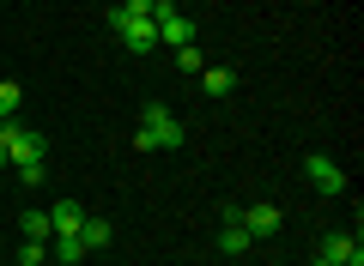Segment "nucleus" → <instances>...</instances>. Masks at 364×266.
I'll list each match as a JSON object with an SVG mask.
<instances>
[{
    "mask_svg": "<svg viewBox=\"0 0 364 266\" xmlns=\"http://www.w3.org/2000/svg\"><path fill=\"white\" fill-rule=\"evenodd\" d=\"M18 103H25V85L0 79V121H6V115H18Z\"/></svg>",
    "mask_w": 364,
    "mask_h": 266,
    "instance_id": "obj_14",
    "label": "nucleus"
},
{
    "mask_svg": "<svg viewBox=\"0 0 364 266\" xmlns=\"http://www.w3.org/2000/svg\"><path fill=\"white\" fill-rule=\"evenodd\" d=\"M122 18H152V0H116Z\"/></svg>",
    "mask_w": 364,
    "mask_h": 266,
    "instance_id": "obj_17",
    "label": "nucleus"
},
{
    "mask_svg": "<svg viewBox=\"0 0 364 266\" xmlns=\"http://www.w3.org/2000/svg\"><path fill=\"white\" fill-rule=\"evenodd\" d=\"M13 176H18V188H43L49 182V157L43 164H13Z\"/></svg>",
    "mask_w": 364,
    "mask_h": 266,
    "instance_id": "obj_12",
    "label": "nucleus"
},
{
    "mask_svg": "<svg viewBox=\"0 0 364 266\" xmlns=\"http://www.w3.org/2000/svg\"><path fill=\"white\" fill-rule=\"evenodd\" d=\"M304 176L316 182V194H346V170H340L328 152H310V157H304Z\"/></svg>",
    "mask_w": 364,
    "mask_h": 266,
    "instance_id": "obj_4",
    "label": "nucleus"
},
{
    "mask_svg": "<svg viewBox=\"0 0 364 266\" xmlns=\"http://www.w3.org/2000/svg\"><path fill=\"white\" fill-rule=\"evenodd\" d=\"M237 224H243L249 236H273V230L286 224V212H279L273 200H255V206H243V212H237Z\"/></svg>",
    "mask_w": 364,
    "mask_h": 266,
    "instance_id": "obj_5",
    "label": "nucleus"
},
{
    "mask_svg": "<svg viewBox=\"0 0 364 266\" xmlns=\"http://www.w3.org/2000/svg\"><path fill=\"white\" fill-rule=\"evenodd\" d=\"M310 266H364V248H358V236H346V230H328Z\"/></svg>",
    "mask_w": 364,
    "mask_h": 266,
    "instance_id": "obj_2",
    "label": "nucleus"
},
{
    "mask_svg": "<svg viewBox=\"0 0 364 266\" xmlns=\"http://www.w3.org/2000/svg\"><path fill=\"white\" fill-rule=\"evenodd\" d=\"M109 31H116L134 55H152V49H158V25H152V18H122L116 6H109Z\"/></svg>",
    "mask_w": 364,
    "mask_h": 266,
    "instance_id": "obj_3",
    "label": "nucleus"
},
{
    "mask_svg": "<svg viewBox=\"0 0 364 266\" xmlns=\"http://www.w3.org/2000/svg\"><path fill=\"white\" fill-rule=\"evenodd\" d=\"M182 140H188V133H182V121L164 109V103H146V109H140V133H134L140 152H176Z\"/></svg>",
    "mask_w": 364,
    "mask_h": 266,
    "instance_id": "obj_1",
    "label": "nucleus"
},
{
    "mask_svg": "<svg viewBox=\"0 0 364 266\" xmlns=\"http://www.w3.org/2000/svg\"><path fill=\"white\" fill-rule=\"evenodd\" d=\"M176 67H182V73H195V79H200V67H207V61H200V49L188 43V49H176Z\"/></svg>",
    "mask_w": 364,
    "mask_h": 266,
    "instance_id": "obj_16",
    "label": "nucleus"
},
{
    "mask_svg": "<svg viewBox=\"0 0 364 266\" xmlns=\"http://www.w3.org/2000/svg\"><path fill=\"white\" fill-rule=\"evenodd\" d=\"M55 260H61V266H73V260H85V242H79V236H55Z\"/></svg>",
    "mask_w": 364,
    "mask_h": 266,
    "instance_id": "obj_13",
    "label": "nucleus"
},
{
    "mask_svg": "<svg viewBox=\"0 0 364 266\" xmlns=\"http://www.w3.org/2000/svg\"><path fill=\"white\" fill-rule=\"evenodd\" d=\"M18 260H25V266H43V260H49V242H25V248H18Z\"/></svg>",
    "mask_w": 364,
    "mask_h": 266,
    "instance_id": "obj_18",
    "label": "nucleus"
},
{
    "mask_svg": "<svg viewBox=\"0 0 364 266\" xmlns=\"http://www.w3.org/2000/svg\"><path fill=\"white\" fill-rule=\"evenodd\" d=\"M18 236L25 242H49L55 230H49V212H18Z\"/></svg>",
    "mask_w": 364,
    "mask_h": 266,
    "instance_id": "obj_10",
    "label": "nucleus"
},
{
    "mask_svg": "<svg viewBox=\"0 0 364 266\" xmlns=\"http://www.w3.org/2000/svg\"><path fill=\"white\" fill-rule=\"evenodd\" d=\"M200 91H207V97H231L237 73H231V67H200Z\"/></svg>",
    "mask_w": 364,
    "mask_h": 266,
    "instance_id": "obj_8",
    "label": "nucleus"
},
{
    "mask_svg": "<svg viewBox=\"0 0 364 266\" xmlns=\"http://www.w3.org/2000/svg\"><path fill=\"white\" fill-rule=\"evenodd\" d=\"M79 224H85V206H79V200L49 206V230H55V236H79Z\"/></svg>",
    "mask_w": 364,
    "mask_h": 266,
    "instance_id": "obj_7",
    "label": "nucleus"
},
{
    "mask_svg": "<svg viewBox=\"0 0 364 266\" xmlns=\"http://www.w3.org/2000/svg\"><path fill=\"white\" fill-rule=\"evenodd\" d=\"M43 157H49V140L31 133V127H18L13 133V164H43Z\"/></svg>",
    "mask_w": 364,
    "mask_h": 266,
    "instance_id": "obj_6",
    "label": "nucleus"
},
{
    "mask_svg": "<svg viewBox=\"0 0 364 266\" xmlns=\"http://www.w3.org/2000/svg\"><path fill=\"white\" fill-rule=\"evenodd\" d=\"M13 133H18V121H13V115H6V121H0V170L13 164Z\"/></svg>",
    "mask_w": 364,
    "mask_h": 266,
    "instance_id": "obj_15",
    "label": "nucleus"
},
{
    "mask_svg": "<svg viewBox=\"0 0 364 266\" xmlns=\"http://www.w3.org/2000/svg\"><path fill=\"white\" fill-rule=\"evenodd\" d=\"M79 242H85V254H91V248H109V218H91V212H85V224H79Z\"/></svg>",
    "mask_w": 364,
    "mask_h": 266,
    "instance_id": "obj_9",
    "label": "nucleus"
},
{
    "mask_svg": "<svg viewBox=\"0 0 364 266\" xmlns=\"http://www.w3.org/2000/svg\"><path fill=\"white\" fill-rule=\"evenodd\" d=\"M249 242H255V236H249V230L237 224V218H225V230H219V254H243Z\"/></svg>",
    "mask_w": 364,
    "mask_h": 266,
    "instance_id": "obj_11",
    "label": "nucleus"
}]
</instances>
